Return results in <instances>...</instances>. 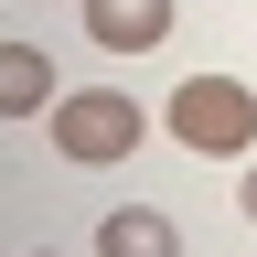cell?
<instances>
[{
  "label": "cell",
  "instance_id": "cell-1",
  "mask_svg": "<svg viewBox=\"0 0 257 257\" xmlns=\"http://www.w3.org/2000/svg\"><path fill=\"white\" fill-rule=\"evenodd\" d=\"M172 140L204 150V161H236V150L257 140V96H246L236 75H193V86H172Z\"/></svg>",
  "mask_w": 257,
  "mask_h": 257
},
{
  "label": "cell",
  "instance_id": "cell-2",
  "mask_svg": "<svg viewBox=\"0 0 257 257\" xmlns=\"http://www.w3.org/2000/svg\"><path fill=\"white\" fill-rule=\"evenodd\" d=\"M54 150L64 161H128V150H140V96H118V86H86V96H54Z\"/></svg>",
  "mask_w": 257,
  "mask_h": 257
},
{
  "label": "cell",
  "instance_id": "cell-3",
  "mask_svg": "<svg viewBox=\"0 0 257 257\" xmlns=\"http://www.w3.org/2000/svg\"><path fill=\"white\" fill-rule=\"evenodd\" d=\"M172 0H86V32H96V43H107V54H150V43H172Z\"/></svg>",
  "mask_w": 257,
  "mask_h": 257
},
{
  "label": "cell",
  "instance_id": "cell-4",
  "mask_svg": "<svg viewBox=\"0 0 257 257\" xmlns=\"http://www.w3.org/2000/svg\"><path fill=\"white\" fill-rule=\"evenodd\" d=\"M54 107V54L43 43H0V118H32Z\"/></svg>",
  "mask_w": 257,
  "mask_h": 257
},
{
  "label": "cell",
  "instance_id": "cell-5",
  "mask_svg": "<svg viewBox=\"0 0 257 257\" xmlns=\"http://www.w3.org/2000/svg\"><path fill=\"white\" fill-rule=\"evenodd\" d=\"M96 257H182V236H172V214H150V204H118L107 225H96Z\"/></svg>",
  "mask_w": 257,
  "mask_h": 257
},
{
  "label": "cell",
  "instance_id": "cell-6",
  "mask_svg": "<svg viewBox=\"0 0 257 257\" xmlns=\"http://www.w3.org/2000/svg\"><path fill=\"white\" fill-rule=\"evenodd\" d=\"M236 214H246V225H257V172H246V182H236Z\"/></svg>",
  "mask_w": 257,
  "mask_h": 257
}]
</instances>
